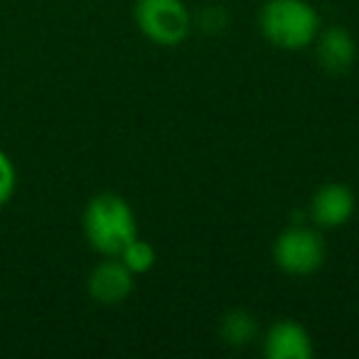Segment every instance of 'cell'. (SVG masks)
<instances>
[{"label": "cell", "instance_id": "1", "mask_svg": "<svg viewBox=\"0 0 359 359\" xmlns=\"http://www.w3.org/2000/svg\"><path fill=\"white\" fill-rule=\"evenodd\" d=\"M84 234L96 251L118 256L138 236L135 215L118 195H99L86 205Z\"/></svg>", "mask_w": 359, "mask_h": 359}, {"label": "cell", "instance_id": "2", "mask_svg": "<svg viewBox=\"0 0 359 359\" xmlns=\"http://www.w3.org/2000/svg\"><path fill=\"white\" fill-rule=\"evenodd\" d=\"M261 32L280 50H303L320 32V18L305 0H269L261 11Z\"/></svg>", "mask_w": 359, "mask_h": 359}, {"label": "cell", "instance_id": "3", "mask_svg": "<svg viewBox=\"0 0 359 359\" xmlns=\"http://www.w3.org/2000/svg\"><path fill=\"white\" fill-rule=\"evenodd\" d=\"M135 25L155 45L175 47L190 35L192 20L182 0H138Z\"/></svg>", "mask_w": 359, "mask_h": 359}, {"label": "cell", "instance_id": "4", "mask_svg": "<svg viewBox=\"0 0 359 359\" xmlns=\"http://www.w3.org/2000/svg\"><path fill=\"white\" fill-rule=\"evenodd\" d=\"M273 259L278 269H283L285 273L310 276L323 266L325 244L318 231L305 229V226H293L276 239Z\"/></svg>", "mask_w": 359, "mask_h": 359}, {"label": "cell", "instance_id": "5", "mask_svg": "<svg viewBox=\"0 0 359 359\" xmlns=\"http://www.w3.org/2000/svg\"><path fill=\"white\" fill-rule=\"evenodd\" d=\"M133 290V273L121 259L101 261L89 276V295L101 305L123 303Z\"/></svg>", "mask_w": 359, "mask_h": 359}, {"label": "cell", "instance_id": "6", "mask_svg": "<svg viewBox=\"0 0 359 359\" xmlns=\"http://www.w3.org/2000/svg\"><path fill=\"white\" fill-rule=\"evenodd\" d=\"M310 215H313L315 224L325 226V229L342 226L344 222L354 215L352 190L344 187V185H337V182L323 185L313 195V202H310Z\"/></svg>", "mask_w": 359, "mask_h": 359}, {"label": "cell", "instance_id": "7", "mask_svg": "<svg viewBox=\"0 0 359 359\" xmlns=\"http://www.w3.org/2000/svg\"><path fill=\"white\" fill-rule=\"evenodd\" d=\"M266 354L271 359H310L313 339L303 325L293 320H280L266 334Z\"/></svg>", "mask_w": 359, "mask_h": 359}, {"label": "cell", "instance_id": "8", "mask_svg": "<svg viewBox=\"0 0 359 359\" xmlns=\"http://www.w3.org/2000/svg\"><path fill=\"white\" fill-rule=\"evenodd\" d=\"M315 57H318L323 69L332 72V74H342L354 65L357 45L347 30L330 27L325 32H318V37H315Z\"/></svg>", "mask_w": 359, "mask_h": 359}, {"label": "cell", "instance_id": "9", "mask_svg": "<svg viewBox=\"0 0 359 359\" xmlns=\"http://www.w3.org/2000/svg\"><path fill=\"white\" fill-rule=\"evenodd\" d=\"M256 330L259 325H256L254 315H249L246 310H231L222 318V337L236 347L249 344L256 337Z\"/></svg>", "mask_w": 359, "mask_h": 359}, {"label": "cell", "instance_id": "10", "mask_svg": "<svg viewBox=\"0 0 359 359\" xmlns=\"http://www.w3.org/2000/svg\"><path fill=\"white\" fill-rule=\"evenodd\" d=\"M118 259L123 261L126 269H128L133 276L135 273H145V271H150L155 266V249L148 244V241H143V239H138V236H135V239L130 241L123 251H121Z\"/></svg>", "mask_w": 359, "mask_h": 359}, {"label": "cell", "instance_id": "11", "mask_svg": "<svg viewBox=\"0 0 359 359\" xmlns=\"http://www.w3.org/2000/svg\"><path fill=\"white\" fill-rule=\"evenodd\" d=\"M15 187H18L15 165H13L11 155L0 150V207L11 202V197L15 195Z\"/></svg>", "mask_w": 359, "mask_h": 359}]
</instances>
